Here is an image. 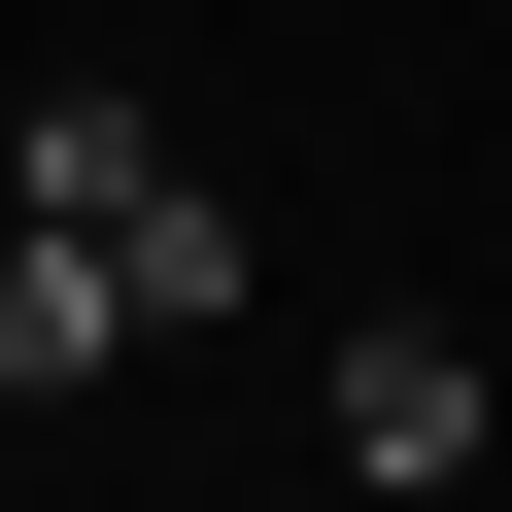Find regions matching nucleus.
<instances>
[{
  "label": "nucleus",
  "mask_w": 512,
  "mask_h": 512,
  "mask_svg": "<svg viewBox=\"0 0 512 512\" xmlns=\"http://www.w3.org/2000/svg\"><path fill=\"white\" fill-rule=\"evenodd\" d=\"M0 239H35V274L103 308V342H205L239 308V171H171V103H0Z\"/></svg>",
  "instance_id": "1"
},
{
  "label": "nucleus",
  "mask_w": 512,
  "mask_h": 512,
  "mask_svg": "<svg viewBox=\"0 0 512 512\" xmlns=\"http://www.w3.org/2000/svg\"><path fill=\"white\" fill-rule=\"evenodd\" d=\"M308 410H342V478H376V512H444V478H478V342H444V308H376Z\"/></svg>",
  "instance_id": "2"
}]
</instances>
